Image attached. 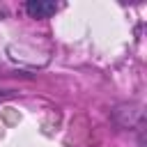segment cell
Instances as JSON below:
<instances>
[{
  "label": "cell",
  "mask_w": 147,
  "mask_h": 147,
  "mask_svg": "<svg viewBox=\"0 0 147 147\" xmlns=\"http://www.w3.org/2000/svg\"><path fill=\"white\" fill-rule=\"evenodd\" d=\"M113 119L122 126V129H138L142 126V110L138 103H119L113 110Z\"/></svg>",
  "instance_id": "1"
},
{
  "label": "cell",
  "mask_w": 147,
  "mask_h": 147,
  "mask_svg": "<svg viewBox=\"0 0 147 147\" xmlns=\"http://www.w3.org/2000/svg\"><path fill=\"white\" fill-rule=\"evenodd\" d=\"M23 9L32 18H48V16H53L57 11V5L55 2H48V0H28L23 5Z\"/></svg>",
  "instance_id": "2"
}]
</instances>
